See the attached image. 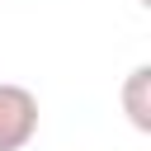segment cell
<instances>
[{"mask_svg": "<svg viewBox=\"0 0 151 151\" xmlns=\"http://www.w3.org/2000/svg\"><path fill=\"white\" fill-rule=\"evenodd\" d=\"M38 137V94L28 85L0 80V151H24Z\"/></svg>", "mask_w": 151, "mask_h": 151, "instance_id": "6da1fadb", "label": "cell"}, {"mask_svg": "<svg viewBox=\"0 0 151 151\" xmlns=\"http://www.w3.org/2000/svg\"><path fill=\"white\" fill-rule=\"evenodd\" d=\"M123 113L137 132H151V66H132L123 80Z\"/></svg>", "mask_w": 151, "mask_h": 151, "instance_id": "7a4b0ae2", "label": "cell"}]
</instances>
